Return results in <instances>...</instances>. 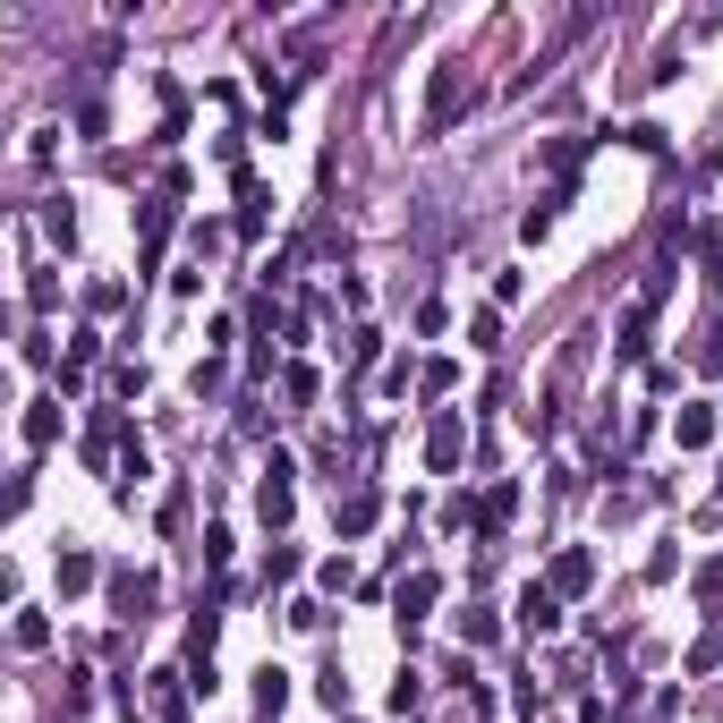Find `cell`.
Wrapping results in <instances>:
<instances>
[{
  "instance_id": "obj_6",
  "label": "cell",
  "mask_w": 723,
  "mask_h": 723,
  "mask_svg": "<svg viewBox=\"0 0 723 723\" xmlns=\"http://www.w3.org/2000/svg\"><path fill=\"white\" fill-rule=\"evenodd\" d=\"M111 596H120V613H129V622H145V613H154V570H120V579H111Z\"/></svg>"
},
{
  "instance_id": "obj_20",
  "label": "cell",
  "mask_w": 723,
  "mask_h": 723,
  "mask_svg": "<svg viewBox=\"0 0 723 723\" xmlns=\"http://www.w3.org/2000/svg\"><path fill=\"white\" fill-rule=\"evenodd\" d=\"M698 366H707V375L723 366V324H707V332H698Z\"/></svg>"
},
{
  "instance_id": "obj_16",
  "label": "cell",
  "mask_w": 723,
  "mask_h": 723,
  "mask_svg": "<svg viewBox=\"0 0 723 723\" xmlns=\"http://www.w3.org/2000/svg\"><path fill=\"white\" fill-rule=\"evenodd\" d=\"M460 638H468V647H493V638H502V622H493V613H477V604H468V613H460Z\"/></svg>"
},
{
  "instance_id": "obj_7",
  "label": "cell",
  "mask_w": 723,
  "mask_h": 723,
  "mask_svg": "<svg viewBox=\"0 0 723 723\" xmlns=\"http://www.w3.org/2000/svg\"><path fill=\"white\" fill-rule=\"evenodd\" d=\"M434 596H443V588H434V570H409V579H400V630H418V622H426V604H434Z\"/></svg>"
},
{
  "instance_id": "obj_5",
  "label": "cell",
  "mask_w": 723,
  "mask_h": 723,
  "mask_svg": "<svg viewBox=\"0 0 723 723\" xmlns=\"http://www.w3.org/2000/svg\"><path fill=\"white\" fill-rule=\"evenodd\" d=\"M460 443H468L460 418H434V426H426V468H434V477H443V468H460Z\"/></svg>"
},
{
  "instance_id": "obj_19",
  "label": "cell",
  "mask_w": 723,
  "mask_h": 723,
  "mask_svg": "<svg viewBox=\"0 0 723 723\" xmlns=\"http://www.w3.org/2000/svg\"><path fill=\"white\" fill-rule=\"evenodd\" d=\"M281 392H290L298 409H307V400H315V366H290V375H281Z\"/></svg>"
},
{
  "instance_id": "obj_14",
  "label": "cell",
  "mask_w": 723,
  "mask_h": 723,
  "mask_svg": "<svg viewBox=\"0 0 723 723\" xmlns=\"http://www.w3.org/2000/svg\"><path fill=\"white\" fill-rule=\"evenodd\" d=\"M256 707H264V715L290 707V672H281V664H264V672H256Z\"/></svg>"
},
{
  "instance_id": "obj_15",
  "label": "cell",
  "mask_w": 723,
  "mask_h": 723,
  "mask_svg": "<svg viewBox=\"0 0 723 723\" xmlns=\"http://www.w3.org/2000/svg\"><path fill=\"white\" fill-rule=\"evenodd\" d=\"M622 358H647V298L622 315Z\"/></svg>"
},
{
  "instance_id": "obj_12",
  "label": "cell",
  "mask_w": 723,
  "mask_h": 723,
  "mask_svg": "<svg viewBox=\"0 0 723 723\" xmlns=\"http://www.w3.org/2000/svg\"><path fill=\"white\" fill-rule=\"evenodd\" d=\"M672 443H681V452H707V443H715V418H707V409H681V418H672Z\"/></svg>"
},
{
  "instance_id": "obj_4",
  "label": "cell",
  "mask_w": 723,
  "mask_h": 723,
  "mask_svg": "<svg viewBox=\"0 0 723 723\" xmlns=\"http://www.w3.org/2000/svg\"><path fill=\"white\" fill-rule=\"evenodd\" d=\"M511 511H520V486H511V477H493L486 502H477V536H502V527H511Z\"/></svg>"
},
{
  "instance_id": "obj_21",
  "label": "cell",
  "mask_w": 723,
  "mask_h": 723,
  "mask_svg": "<svg viewBox=\"0 0 723 723\" xmlns=\"http://www.w3.org/2000/svg\"><path fill=\"white\" fill-rule=\"evenodd\" d=\"M698 256H707V281L723 290V231H707V238H698Z\"/></svg>"
},
{
  "instance_id": "obj_9",
  "label": "cell",
  "mask_w": 723,
  "mask_h": 723,
  "mask_svg": "<svg viewBox=\"0 0 723 723\" xmlns=\"http://www.w3.org/2000/svg\"><path fill=\"white\" fill-rule=\"evenodd\" d=\"M375 520H383V493H341V536H366V527H375Z\"/></svg>"
},
{
  "instance_id": "obj_8",
  "label": "cell",
  "mask_w": 723,
  "mask_h": 723,
  "mask_svg": "<svg viewBox=\"0 0 723 723\" xmlns=\"http://www.w3.org/2000/svg\"><path fill=\"white\" fill-rule=\"evenodd\" d=\"M60 443V400H26V452H52Z\"/></svg>"
},
{
  "instance_id": "obj_2",
  "label": "cell",
  "mask_w": 723,
  "mask_h": 723,
  "mask_svg": "<svg viewBox=\"0 0 723 723\" xmlns=\"http://www.w3.org/2000/svg\"><path fill=\"white\" fill-rule=\"evenodd\" d=\"M545 588H554V596H588V588H596V554H588V545H561Z\"/></svg>"
},
{
  "instance_id": "obj_17",
  "label": "cell",
  "mask_w": 723,
  "mask_h": 723,
  "mask_svg": "<svg viewBox=\"0 0 723 723\" xmlns=\"http://www.w3.org/2000/svg\"><path fill=\"white\" fill-rule=\"evenodd\" d=\"M60 588H68V596L94 588V554H60Z\"/></svg>"
},
{
  "instance_id": "obj_3",
  "label": "cell",
  "mask_w": 723,
  "mask_h": 723,
  "mask_svg": "<svg viewBox=\"0 0 723 723\" xmlns=\"http://www.w3.org/2000/svg\"><path fill=\"white\" fill-rule=\"evenodd\" d=\"M256 511H264V527H290L298 493H290V468H281V460L264 468V486H256Z\"/></svg>"
},
{
  "instance_id": "obj_13",
  "label": "cell",
  "mask_w": 723,
  "mask_h": 723,
  "mask_svg": "<svg viewBox=\"0 0 723 723\" xmlns=\"http://www.w3.org/2000/svg\"><path fill=\"white\" fill-rule=\"evenodd\" d=\"M94 358H102V341H94V332H68V366H60V383H68V392H77V375H86Z\"/></svg>"
},
{
  "instance_id": "obj_11",
  "label": "cell",
  "mask_w": 723,
  "mask_h": 723,
  "mask_svg": "<svg viewBox=\"0 0 723 723\" xmlns=\"http://www.w3.org/2000/svg\"><path fill=\"white\" fill-rule=\"evenodd\" d=\"M520 622H527V630H554V622H561V596L545 588V579H536V588L520 596Z\"/></svg>"
},
{
  "instance_id": "obj_18",
  "label": "cell",
  "mask_w": 723,
  "mask_h": 723,
  "mask_svg": "<svg viewBox=\"0 0 723 723\" xmlns=\"http://www.w3.org/2000/svg\"><path fill=\"white\" fill-rule=\"evenodd\" d=\"M43 231L60 238V247H77V213H68V204H43Z\"/></svg>"
},
{
  "instance_id": "obj_1",
  "label": "cell",
  "mask_w": 723,
  "mask_h": 723,
  "mask_svg": "<svg viewBox=\"0 0 723 723\" xmlns=\"http://www.w3.org/2000/svg\"><path fill=\"white\" fill-rule=\"evenodd\" d=\"M460 111H468V68L443 60V68H434V94H426V136H443Z\"/></svg>"
},
{
  "instance_id": "obj_10",
  "label": "cell",
  "mask_w": 723,
  "mask_h": 723,
  "mask_svg": "<svg viewBox=\"0 0 723 723\" xmlns=\"http://www.w3.org/2000/svg\"><path fill=\"white\" fill-rule=\"evenodd\" d=\"M154 715L188 723V672H154Z\"/></svg>"
}]
</instances>
